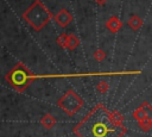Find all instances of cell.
I'll list each match as a JSON object with an SVG mask.
<instances>
[{"instance_id":"3","label":"cell","mask_w":152,"mask_h":137,"mask_svg":"<svg viewBox=\"0 0 152 137\" xmlns=\"http://www.w3.org/2000/svg\"><path fill=\"white\" fill-rule=\"evenodd\" d=\"M7 83L17 92H24L36 79V75L23 63H17L5 76Z\"/></svg>"},{"instance_id":"7","label":"cell","mask_w":152,"mask_h":137,"mask_svg":"<svg viewBox=\"0 0 152 137\" xmlns=\"http://www.w3.org/2000/svg\"><path fill=\"white\" fill-rule=\"evenodd\" d=\"M40 124H42V126L45 127L46 130H50V129H52V127L55 126V124H56V118H55L52 114H50V113H45V114L40 118Z\"/></svg>"},{"instance_id":"10","label":"cell","mask_w":152,"mask_h":137,"mask_svg":"<svg viewBox=\"0 0 152 137\" xmlns=\"http://www.w3.org/2000/svg\"><path fill=\"white\" fill-rule=\"evenodd\" d=\"M78 45H80V39H78V37H76L74 33H70V35H69V38H68V46H66V49H69V50H75Z\"/></svg>"},{"instance_id":"9","label":"cell","mask_w":152,"mask_h":137,"mask_svg":"<svg viewBox=\"0 0 152 137\" xmlns=\"http://www.w3.org/2000/svg\"><path fill=\"white\" fill-rule=\"evenodd\" d=\"M132 117L137 120V122H141V120H145V119H147V114H146V111H145V108L140 105L133 113H132Z\"/></svg>"},{"instance_id":"16","label":"cell","mask_w":152,"mask_h":137,"mask_svg":"<svg viewBox=\"0 0 152 137\" xmlns=\"http://www.w3.org/2000/svg\"><path fill=\"white\" fill-rule=\"evenodd\" d=\"M94 1H95V2H97L99 5H104V4H106L108 0H94Z\"/></svg>"},{"instance_id":"11","label":"cell","mask_w":152,"mask_h":137,"mask_svg":"<svg viewBox=\"0 0 152 137\" xmlns=\"http://www.w3.org/2000/svg\"><path fill=\"white\" fill-rule=\"evenodd\" d=\"M68 38H69V35H66V33H61V35L57 37L56 42H57V44H58L61 48L65 49V48L68 46Z\"/></svg>"},{"instance_id":"1","label":"cell","mask_w":152,"mask_h":137,"mask_svg":"<svg viewBox=\"0 0 152 137\" xmlns=\"http://www.w3.org/2000/svg\"><path fill=\"white\" fill-rule=\"evenodd\" d=\"M126 131L122 116L102 104L95 105L74 127L78 137H122Z\"/></svg>"},{"instance_id":"6","label":"cell","mask_w":152,"mask_h":137,"mask_svg":"<svg viewBox=\"0 0 152 137\" xmlns=\"http://www.w3.org/2000/svg\"><path fill=\"white\" fill-rule=\"evenodd\" d=\"M106 27L108 29V31H110L112 33H116L120 31V29L122 27V23L121 20L116 17V15H112L107 21H106Z\"/></svg>"},{"instance_id":"15","label":"cell","mask_w":152,"mask_h":137,"mask_svg":"<svg viewBox=\"0 0 152 137\" xmlns=\"http://www.w3.org/2000/svg\"><path fill=\"white\" fill-rule=\"evenodd\" d=\"M141 106L145 108L146 114H147V118H148V119H152V106H151L148 102H146V101H144V102L141 104Z\"/></svg>"},{"instance_id":"2","label":"cell","mask_w":152,"mask_h":137,"mask_svg":"<svg viewBox=\"0 0 152 137\" xmlns=\"http://www.w3.org/2000/svg\"><path fill=\"white\" fill-rule=\"evenodd\" d=\"M23 19L36 31H40L51 20L52 13L40 0H34L31 6L23 12Z\"/></svg>"},{"instance_id":"8","label":"cell","mask_w":152,"mask_h":137,"mask_svg":"<svg viewBox=\"0 0 152 137\" xmlns=\"http://www.w3.org/2000/svg\"><path fill=\"white\" fill-rule=\"evenodd\" d=\"M127 24H128V26H129L133 31H138V30L142 26V20H141V18H140V17H138V15L133 14V15H131V17H129V19H128Z\"/></svg>"},{"instance_id":"4","label":"cell","mask_w":152,"mask_h":137,"mask_svg":"<svg viewBox=\"0 0 152 137\" xmlns=\"http://www.w3.org/2000/svg\"><path fill=\"white\" fill-rule=\"evenodd\" d=\"M83 99L80 96V94L74 91L72 88L68 89L58 100H57V106L63 110L68 116H74L77 113L82 106H83Z\"/></svg>"},{"instance_id":"13","label":"cell","mask_w":152,"mask_h":137,"mask_svg":"<svg viewBox=\"0 0 152 137\" xmlns=\"http://www.w3.org/2000/svg\"><path fill=\"white\" fill-rule=\"evenodd\" d=\"M139 124V127L145 131V132H148L151 129H152V119H145V120H141V122H138Z\"/></svg>"},{"instance_id":"14","label":"cell","mask_w":152,"mask_h":137,"mask_svg":"<svg viewBox=\"0 0 152 137\" xmlns=\"http://www.w3.org/2000/svg\"><path fill=\"white\" fill-rule=\"evenodd\" d=\"M106 52L102 50V49H96L94 52H93V57H94V60L95 61H97V62H102L104 58H106Z\"/></svg>"},{"instance_id":"5","label":"cell","mask_w":152,"mask_h":137,"mask_svg":"<svg viewBox=\"0 0 152 137\" xmlns=\"http://www.w3.org/2000/svg\"><path fill=\"white\" fill-rule=\"evenodd\" d=\"M55 21L61 26V27H66L71 21H72V15L70 14L69 11H66L65 8H61L57 14L55 15Z\"/></svg>"},{"instance_id":"12","label":"cell","mask_w":152,"mask_h":137,"mask_svg":"<svg viewBox=\"0 0 152 137\" xmlns=\"http://www.w3.org/2000/svg\"><path fill=\"white\" fill-rule=\"evenodd\" d=\"M108 89H109V85H108V82L104 81V80H101V81L96 85V91H97L100 94H106V93L108 92Z\"/></svg>"}]
</instances>
